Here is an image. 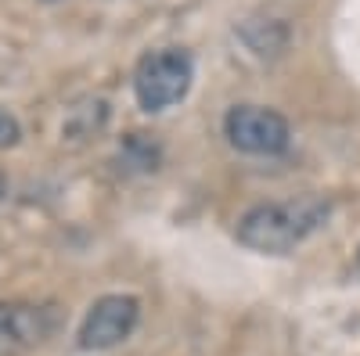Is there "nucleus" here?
<instances>
[{"mask_svg":"<svg viewBox=\"0 0 360 356\" xmlns=\"http://www.w3.org/2000/svg\"><path fill=\"white\" fill-rule=\"evenodd\" d=\"M328 213H332V202L321 195H299L292 202H263L238 220V242L252 252L285 256L307 234H314L328 220Z\"/></svg>","mask_w":360,"mask_h":356,"instance_id":"nucleus-1","label":"nucleus"},{"mask_svg":"<svg viewBox=\"0 0 360 356\" xmlns=\"http://www.w3.org/2000/svg\"><path fill=\"white\" fill-rule=\"evenodd\" d=\"M191 79H195V62L188 51L180 47L148 51L134 72L137 105L144 112H162L176 101H184V94L191 91Z\"/></svg>","mask_w":360,"mask_h":356,"instance_id":"nucleus-2","label":"nucleus"},{"mask_svg":"<svg viewBox=\"0 0 360 356\" xmlns=\"http://www.w3.org/2000/svg\"><path fill=\"white\" fill-rule=\"evenodd\" d=\"M224 133L245 155H281L292 140L288 119L259 105H234L224 119Z\"/></svg>","mask_w":360,"mask_h":356,"instance_id":"nucleus-3","label":"nucleus"},{"mask_svg":"<svg viewBox=\"0 0 360 356\" xmlns=\"http://www.w3.org/2000/svg\"><path fill=\"white\" fill-rule=\"evenodd\" d=\"M137 317H141V303L134 295H101L79 324V345L112 349L119 342H127L130 331L137 328Z\"/></svg>","mask_w":360,"mask_h":356,"instance_id":"nucleus-4","label":"nucleus"},{"mask_svg":"<svg viewBox=\"0 0 360 356\" xmlns=\"http://www.w3.org/2000/svg\"><path fill=\"white\" fill-rule=\"evenodd\" d=\"M47 338V317L25 303H0V356H18Z\"/></svg>","mask_w":360,"mask_h":356,"instance_id":"nucleus-5","label":"nucleus"},{"mask_svg":"<svg viewBox=\"0 0 360 356\" xmlns=\"http://www.w3.org/2000/svg\"><path fill=\"white\" fill-rule=\"evenodd\" d=\"M108 126V101L105 98H79L69 112H65V123H62V133L65 140H90L98 137L101 130Z\"/></svg>","mask_w":360,"mask_h":356,"instance_id":"nucleus-6","label":"nucleus"},{"mask_svg":"<svg viewBox=\"0 0 360 356\" xmlns=\"http://www.w3.org/2000/svg\"><path fill=\"white\" fill-rule=\"evenodd\" d=\"M119 159H123L130 169H159V159H162V147L148 137V133H127L123 144H119Z\"/></svg>","mask_w":360,"mask_h":356,"instance_id":"nucleus-7","label":"nucleus"},{"mask_svg":"<svg viewBox=\"0 0 360 356\" xmlns=\"http://www.w3.org/2000/svg\"><path fill=\"white\" fill-rule=\"evenodd\" d=\"M18 137H22L18 119H15L11 112L0 108V152H4V147H15V144H18Z\"/></svg>","mask_w":360,"mask_h":356,"instance_id":"nucleus-8","label":"nucleus"},{"mask_svg":"<svg viewBox=\"0 0 360 356\" xmlns=\"http://www.w3.org/2000/svg\"><path fill=\"white\" fill-rule=\"evenodd\" d=\"M4 195H8V176L0 173V202H4Z\"/></svg>","mask_w":360,"mask_h":356,"instance_id":"nucleus-9","label":"nucleus"},{"mask_svg":"<svg viewBox=\"0 0 360 356\" xmlns=\"http://www.w3.org/2000/svg\"><path fill=\"white\" fill-rule=\"evenodd\" d=\"M356 263H360V249H356Z\"/></svg>","mask_w":360,"mask_h":356,"instance_id":"nucleus-10","label":"nucleus"}]
</instances>
